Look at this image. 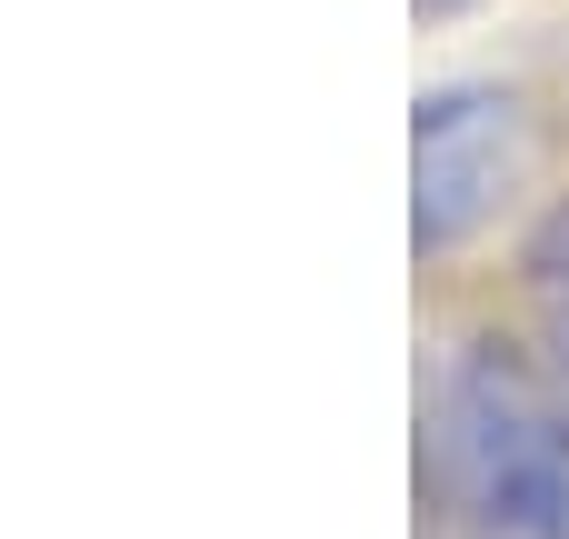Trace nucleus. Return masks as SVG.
Returning a JSON list of instances; mask_svg holds the SVG:
<instances>
[{
    "mask_svg": "<svg viewBox=\"0 0 569 539\" xmlns=\"http://www.w3.org/2000/svg\"><path fill=\"white\" fill-rule=\"evenodd\" d=\"M540 300H550V340H560V370H569V230L550 240V260H540Z\"/></svg>",
    "mask_w": 569,
    "mask_h": 539,
    "instance_id": "nucleus-3",
    "label": "nucleus"
},
{
    "mask_svg": "<svg viewBox=\"0 0 569 539\" xmlns=\"http://www.w3.org/2000/svg\"><path fill=\"white\" fill-rule=\"evenodd\" d=\"M410 170H420V200H410L420 250H460L510 200V180L530 170L520 100H500V90H430L420 120H410Z\"/></svg>",
    "mask_w": 569,
    "mask_h": 539,
    "instance_id": "nucleus-2",
    "label": "nucleus"
},
{
    "mask_svg": "<svg viewBox=\"0 0 569 539\" xmlns=\"http://www.w3.org/2000/svg\"><path fill=\"white\" fill-rule=\"evenodd\" d=\"M440 539H569V430L510 360H450L430 390Z\"/></svg>",
    "mask_w": 569,
    "mask_h": 539,
    "instance_id": "nucleus-1",
    "label": "nucleus"
}]
</instances>
